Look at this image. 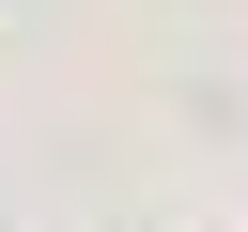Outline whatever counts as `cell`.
Returning <instances> with one entry per match:
<instances>
[]
</instances>
